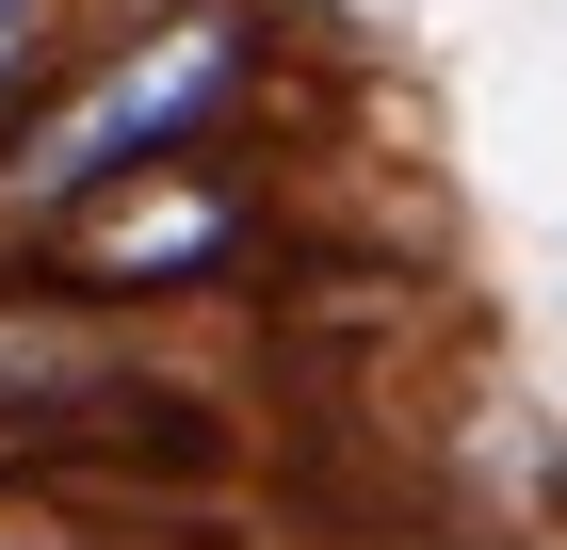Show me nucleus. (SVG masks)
Returning <instances> with one entry per match:
<instances>
[{
	"label": "nucleus",
	"mask_w": 567,
	"mask_h": 550,
	"mask_svg": "<svg viewBox=\"0 0 567 550\" xmlns=\"http://www.w3.org/2000/svg\"><path fill=\"white\" fill-rule=\"evenodd\" d=\"M244 65H260V17H244V0H178L163 33H131L33 146H17V163H0V195H17V211H97V195L163 178L178 146L244 97Z\"/></svg>",
	"instance_id": "obj_1"
},
{
	"label": "nucleus",
	"mask_w": 567,
	"mask_h": 550,
	"mask_svg": "<svg viewBox=\"0 0 567 550\" xmlns=\"http://www.w3.org/2000/svg\"><path fill=\"white\" fill-rule=\"evenodd\" d=\"M260 243V195L195 146V163H163V178H131V195H97V211H65L49 227V259L82 276V292H195V276H227V259Z\"/></svg>",
	"instance_id": "obj_2"
},
{
	"label": "nucleus",
	"mask_w": 567,
	"mask_h": 550,
	"mask_svg": "<svg viewBox=\"0 0 567 550\" xmlns=\"http://www.w3.org/2000/svg\"><path fill=\"white\" fill-rule=\"evenodd\" d=\"M114 388V324L97 308H0V422H49V405H97Z\"/></svg>",
	"instance_id": "obj_3"
},
{
	"label": "nucleus",
	"mask_w": 567,
	"mask_h": 550,
	"mask_svg": "<svg viewBox=\"0 0 567 550\" xmlns=\"http://www.w3.org/2000/svg\"><path fill=\"white\" fill-rule=\"evenodd\" d=\"M17 49H33V0H0V65H17Z\"/></svg>",
	"instance_id": "obj_4"
},
{
	"label": "nucleus",
	"mask_w": 567,
	"mask_h": 550,
	"mask_svg": "<svg viewBox=\"0 0 567 550\" xmlns=\"http://www.w3.org/2000/svg\"><path fill=\"white\" fill-rule=\"evenodd\" d=\"M0 550H49V535H17V518H0Z\"/></svg>",
	"instance_id": "obj_5"
}]
</instances>
